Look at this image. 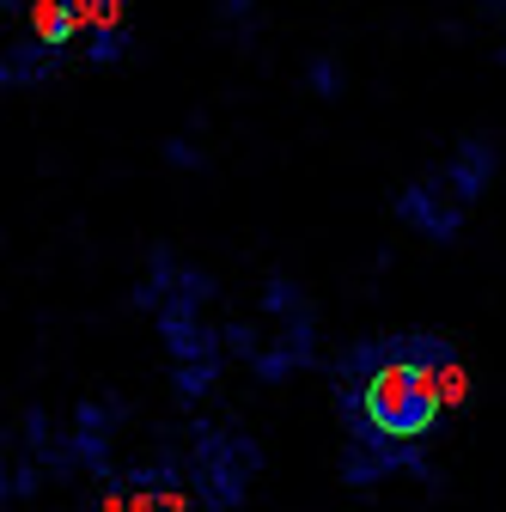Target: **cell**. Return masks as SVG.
<instances>
[{
    "label": "cell",
    "instance_id": "obj_1",
    "mask_svg": "<svg viewBox=\"0 0 506 512\" xmlns=\"http://www.w3.org/2000/svg\"><path fill=\"white\" fill-rule=\"evenodd\" d=\"M372 433L385 439H421L439 421V391H433V372L415 360H391L366 378V397H360Z\"/></svg>",
    "mask_w": 506,
    "mask_h": 512
},
{
    "label": "cell",
    "instance_id": "obj_2",
    "mask_svg": "<svg viewBox=\"0 0 506 512\" xmlns=\"http://www.w3.org/2000/svg\"><path fill=\"white\" fill-rule=\"evenodd\" d=\"M31 31L43 43H68L74 37V0H31Z\"/></svg>",
    "mask_w": 506,
    "mask_h": 512
}]
</instances>
